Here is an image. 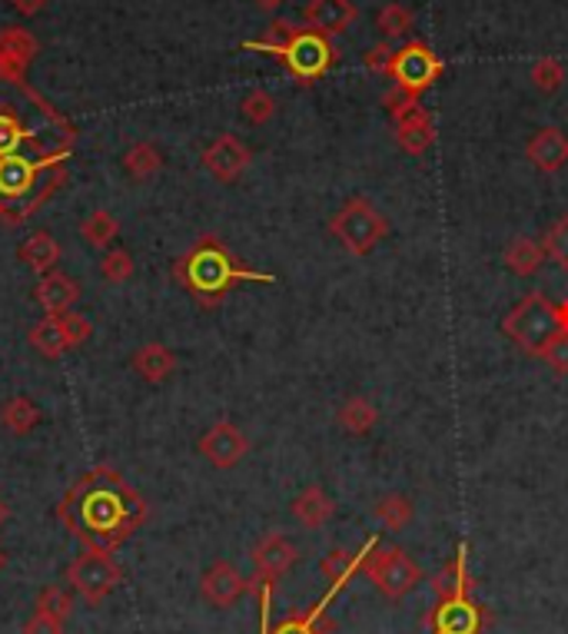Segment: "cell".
Segmentation results:
<instances>
[{
  "instance_id": "cell-27",
  "label": "cell",
  "mask_w": 568,
  "mask_h": 634,
  "mask_svg": "<svg viewBox=\"0 0 568 634\" xmlns=\"http://www.w3.org/2000/svg\"><path fill=\"white\" fill-rule=\"evenodd\" d=\"M31 346L44 356V359H61L64 352H70V342L64 336V326H61V316H47L41 319L34 329H31Z\"/></svg>"
},
{
  "instance_id": "cell-39",
  "label": "cell",
  "mask_w": 568,
  "mask_h": 634,
  "mask_svg": "<svg viewBox=\"0 0 568 634\" xmlns=\"http://www.w3.org/2000/svg\"><path fill=\"white\" fill-rule=\"evenodd\" d=\"M61 326H64V336H67L70 349L84 346V342L94 336V326H90V319H87V316H80V313H64V316H61Z\"/></svg>"
},
{
  "instance_id": "cell-40",
  "label": "cell",
  "mask_w": 568,
  "mask_h": 634,
  "mask_svg": "<svg viewBox=\"0 0 568 634\" xmlns=\"http://www.w3.org/2000/svg\"><path fill=\"white\" fill-rule=\"evenodd\" d=\"M542 359H545L558 375H568V332H558V336L545 346Z\"/></svg>"
},
{
  "instance_id": "cell-24",
  "label": "cell",
  "mask_w": 568,
  "mask_h": 634,
  "mask_svg": "<svg viewBox=\"0 0 568 634\" xmlns=\"http://www.w3.org/2000/svg\"><path fill=\"white\" fill-rule=\"evenodd\" d=\"M0 422H4L11 436H31L41 422V408L28 395H11L4 405H0Z\"/></svg>"
},
{
  "instance_id": "cell-6",
  "label": "cell",
  "mask_w": 568,
  "mask_h": 634,
  "mask_svg": "<svg viewBox=\"0 0 568 634\" xmlns=\"http://www.w3.org/2000/svg\"><path fill=\"white\" fill-rule=\"evenodd\" d=\"M362 575L372 581V588L383 594V598H390V601H400V598H406L419 581H423V568H419V561L406 551V548H369L365 555H362Z\"/></svg>"
},
{
  "instance_id": "cell-2",
  "label": "cell",
  "mask_w": 568,
  "mask_h": 634,
  "mask_svg": "<svg viewBox=\"0 0 568 634\" xmlns=\"http://www.w3.org/2000/svg\"><path fill=\"white\" fill-rule=\"evenodd\" d=\"M74 130L24 87V80L0 77V163L28 156L64 166L74 150Z\"/></svg>"
},
{
  "instance_id": "cell-7",
  "label": "cell",
  "mask_w": 568,
  "mask_h": 634,
  "mask_svg": "<svg viewBox=\"0 0 568 634\" xmlns=\"http://www.w3.org/2000/svg\"><path fill=\"white\" fill-rule=\"evenodd\" d=\"M276 61L286 64V70L296 77V84L309 87L336 64V47L329 44V37H323L309 28H296L290 44L276 54Z\"/></svg>"
},
{
  "instance_id": "cell-3",
  "label": "cell",
  "mask_w": 568,
  "mask_h": 634,
  "mask_svg": "<svg viewBox=\"0 0 568 634\" xmlns=\"http://www.w3.org/2000/svg\"><path fill=\"white\" fill-rule=\"evenodd\" d=\"M176 280L197 296L200 306H220L240 280L273 283V276L247 270L217 237H200V243L176 263Z\"/></svg>"
},
{
  "instance_id": "cell-17",
  "label": "cell",
  "mask_w": 568,
  "mask_h": 634,
  "mask_svg": "<svg viewBox=\"0 0 568 634\" xmlns=\"http://www.w3.org/2000/svg\"><path fill=\"white\" fill-rule=\"evenodd\" d=\"M34 54H37V41L28 31L21 28L4 31L0 34V77L24 80V70L34 61Z\"/></svg>"
},
{
  "instance_id": "cell-36",
  "label": "cell",
  "mask_w": 568,
  "mask_h": 634,
  "mask_svg": "<svg viewBox=\"0 0 568 634\" xmlns=\"http://www.w3.org/2000/svg\"><path fill=\"white\" fill-rule=\"evenodd\" d=\"M545 256H551L565 273H568V217L555 220L545 233V243H542Z\"/></svg>"
},
{
  "instance_id": "cell-26",
  "label": "cell",
  "mask_w": 568,
  "mask_h": 634,
  "mask_svg": "<svg viewBox=\"0 0 568 634\" xmlns=\"http://www.w3.org/2000/svg\"><path fill=\"white\" fill-rule=\"evenodd\" d=\"M542 260H545V250L535 240H528V237H515L505 247V266H509V273H515L522 280L535 276L542 270Z\"/></svg>"
},
{
  "instance_id": "cell-1",
  "label": "cell",
  "mask_w": 568,
  "mask_h": 634,
  "mask_svg": "<svg viewBox=\"0 0 568 634\" xmlns=\"http://www.w3.org/2000/svg\"><path fill=\"white\" fill-rule=\"evenodd\" d=\"M57 515L84 548L113 551L146 522V502L113 469L100 466L70 485Z\"/></svg>"
},
{
  "instance_id": "cell-15",
  "label": "cell",
  "mask_w": 568,
  "mask_h": 634,
  "mask_svg": "<svg viewBox=\"0 0 568 634\" xmlns=\"http://www.w3.org/2000/svg\"><path fill=\"white\" fill-rule=\"evenodd\" d=\"M525 156L538 173H558L568 166V133L561 127H538L525 143Z\"/></svg>"
},
{
  "instance_id": "cell-33",
  "label": "cell",
  "mask_w": 568,
  "mask_h": 634,
  "mask_svg": "<svg viewBox=\"0 0 568 634\" xmlns=\"http://www.w3.org/2000/svg\"><path fill=\"white\" fill-rule=\"evenodd\" d=\"M240 113H243L247 123L263 127V123H270V120L276 117V100H273L266 90H250V94L243 97V103H240Z\"/></svg>"
},
{
  "instance_id": "cell-41",
  "label": "cell",
  "mask_w": 568,
  "mask_h": 634,
  "mask_svg": "<svg viewBox=\"0 0 568 634\" xmlns=\"http://www.w3.org/2000/svg\"><path fill=\"white\" fill-rule=\"evenodd\" d=\"M24 634H64V621H57L54 614L34 608V614L24 624Z\"/></svg>"
},
{
  "instance_id": "cell-20",
  "label": "cell",
  "mask_w": 568,
  "mask_h": 634,
  "mask_svg": "<svg viewBox=\"0 0 568 634\" xmlns=\"http://www.w3.org/2000/svg\"><path fill=\"white\" fill-rule=\"evenodd\" d=\"M332 512H336V505H332V499L319 489V485H306L296 499H293V515H296V522L299 525H306V528H323L329 518H332Z\"/></svg>"
},
{
  "instance_id": "cell-8",
  "label": "cell",
  "mask_w": 568,
  "mask_h": 634,
  "mask_svg": "<svg viewBox=\"0 0 568 634\" xmlns=\"http://www.w3.org/2000/svg\"><path fill=\"white\" fill-rule=\"evenodd\" d=\"M67 584H70L87 604H100V601L120 584V565L113 561L110 551L84 548V551L67 565Z\"/></svg>"
},
{
  "instance_id": "cell-16",
  "label": "cell",
  "mask_w": 568,
  "mask_h": 634,
  "mask_svg": "<svg viewBox=\"0 0 568 634\" xmlns=\"http://www.w3.org/2000/svg\"><path fill=\"white\" fill-rule=\"evenodd\" d=\"M200 591L204 598L214 604V608H233L247 591H250V581L230 565V561H214L200 581Z\"/></svg>"
},
{
  "instance_id": "cell-30",
  "label": "cell",
  "mask_w": 568,
  "mask_h": 634,
  "mask_svg": "<svg viewBox=\"0 0 568 634\" xmlns=\"http://www.w3.org/2000/svg\"><path fill=\"white\" fill-rule=\"evenodd\" d=\"M160 166H163V156H160V150L153 146V143H133L127 153H123V170L133 176V179H150L153 173H160Z\"/></svg>"
},
{
  "instance_id": "cell-34",
  "label": "cell",
  "mask_w": 568,
  "mask_h": 634,
  "mask_svg": "<svg viewBox=\"0 0 568 634\" xmlns=\"http://www.w3.org/2000/svg\"><path fill=\"white\" fill-rule=\"evenodd\" d=\"M336 631V624L329 621V617H323L319 611H313V614H293V617H286L273 634H332Z\"/></svg>"
},
{
  "instance_id": "cell-38",
  "label": "cell",
  "mask_w": 568,
  "mask_h": 634,
  "mask_svg": "<svg viewBox=\"0 0 568 634\" xmlns=\"http://www.w3.org/2000/svg\"><path fill=\"white\" fill-rule=\"evenodd\" d=\"M100 276H103L107 283H127V280L133 276V260H130V253H127V250H110V253H103V260H100Z\"/></svg>"
},
{
  "instance_id": "cell-42",
  "label": "cell",
  "mask_w": 568,
  "mask_h": 634,
  "mask_svg": "<svg viewBox=\"0 0 568 634\" xmlns=\"http://www.w3.org/2000/svg\"><path fill=\"white\" fill-rule=\"evenodd\" d=\"M393 47L390 44H375V47H369V54H365V70L369 74H390V67H393Z\"/></svg>"
},
{
  "instance_id": "cell-29",
  "label": "cell",
  "mask_w": 568,
  "mask_h": 634,
  "mask_svg": "<svg viewBox=\"0 0 568 634\" xmlns=\"http://www.w3.org/2000/svg\"><path fill=\"white\" fill-rule=\"evenodd\" d=\"M117 233H120V223H117V217L110 214V209H94V214L80 223V237L94 250L110 247L117 240Z\"/></svg>"
},
{
  "instance_id": "cell-9",
  "label": "cell",
  "mask_w": 568,
  "mask_h": 634,
  "mask_svg": "<svg viewBox=\"0 0 568 634\" xmlns=\"http://www.w3.org/2000/svg\"><path fill=\"white\" fill-rule=\"evenodd\" d=\"M390 77L396 80L400 90L419 97L423 90H429L439 77H443V61L436 57V51L423 41H409L406 47H400L393 54V67Z\"/></svg>"
},
{
  "instance_id": "cell-32",
  "label": "cell",
  "mask_w": 568,
  "mask_h": 634,
  "mask_svg": "<svg viewBox=\"0 0 568 634\" xmlns=\"http://www.w3.org/2000/svg\"><path fill=\"white\" fill-rule=\"evenodd\" d=\"M413 11L406 8V4H386L383 11L375 14V28H379V34H383L386 41H393V37H406L409 34V28H413Z\"/></svg>"
},
{
  "instance_id": "cell-21",
  "label": "cell",
  "mask_w": 568,
  "mask_h": 634,
  "mask_svg": "<svg viewBox=\"0 0 568 634\" xmlns=\"http://www.w3.org/2000/svg\"><path fill=\"white\" fill-rule=\"evenodd\" d=\"M18 256H21L24 266H31L34 273L47 276V273H54V266L61 263V243H57L47 230H37V233L28 237V243L21 247Z\"/></svg>"
},
{
  "instance_id": "cell-4",
  "label": "cell",
  "mask_w": 568,
  "mask_h": 634,
  "mask_svg": "<svg viewBox=\"0 0 568 634\" xmlns=\"http://www.w3.org/2000/svg\"><path fill=\"white\" fill-rule=\"evenodd\" d=\"M329 233L346 247V253H352V256H369L379 243L386 240L390 220L383 217V209H379L372 199H365V196H349V199L336 209V217L329 220Z\"/></svg>"
},
{
  "instance_id": "cell-11",
  "label": "cell",
  "mask_w": 568,
  "mask_h": 634,
  "mask_svg": "<svg viewBox=\"0 0 568 634\" xmlns=\"http://www.w3.org/2000/svg\"><path fill=\"white\" fill-rule=\"evenodd\" d=\"M299 551L283 532H270L253 545V568H256V584H276L293 565Z\"/></svg>"
},
{
  "instance_id": "cell-13",
  "label": "cell",
  "mask_w": 568,
  "mask_h": 634,
  "mask_svg": "<svg viewBox=\"0 0 568 634\" xmlns=\"http://www.w3.org/2000/svg\"><path fill=\"white\" fill-rule=\"evenodd\" d=\"M359 11L352 0H309L306 11H303V21L309 31L323 34V37H342L352 24H356Z\"/></svg>"
},
{
  "instance_id": "cell-47",
  "label": "cell",
  "mask_w": 568,
  "mask_h": 634,
  "mask_svg": "<svg viewBox=\"0 0 568 634\" xmlns=\"http://www.w3.org/2000/svg\"><path fill=\"white\" fill-rule=\"evenodd\" d=\"M4 565H8V558H4V551H0V571H4Z\"/></svg>"
},
{
  "instance_id": "cell-28",
  "label": "cell",
  "mask_w": 568,
  "mask_h": 634,
  "mask_svg": "<svg viewBox=\"0 0 568 634\" xmlns=\"http://www.w3.org/2000/svg\"><path fill=\"white\" fill-rule=\"evenodd\" d=\"M372 515H375V522H383L390 532H403V528L416 518V509H413V499H409V495L390 492V495H383V499L375 502Z\"/></svg>"
},
{
  "instance_id": "cell-10",
  "label": "cell",
  "mask_w": 568,
  "mask_h": 634,
  "mask_svg": "<svg viewBox=\"0 0 568 634\" xmlns=\"http://www.w3.org/2000/svg\"><path fill=\"white\" fill-rule=\"evenodd\" d=\"M250 452V439L233 426V422H217L210 426L200 439V456L214 466V469H237Z\"/></svg>"
},
{
  "instance_id": "cell-5",
  "label": "cell",
  "mask_w": 568,
  "mask_h": 634,
  "mask_svg": "<svg viewBox=\"0 0 568 634\" xmlns=\"http://www.w3.org/2000/svg\"><path fill=\"white\" fill-rule=\"evenodd\" d=\"M502 332L528 356H538L545 352V346L565 332L561 329V316H558V303L545 299L542 293H528L505 319H502Z\"/></svg>"
},
{
  "instance_id": "cell-18",
  "label": "cell",
  "mask_w": 568,
  "mask_h": 634,
  "mask_svg": "<svg viewBox=\"0 0 568 634\" xmlns=\"http://www.w3.org/2000/svg\"><path fill=\"white\" fill-rule=\"evenodd\" d=\"M34 299L44 306L47 316H64V313H70L74 303L80 299V286H77L67 273L54 270V273L41 276V283L34 286Z\"/></svg>"
},
{
  "instance_id": "cell-44",
  "label": "cell",
  "mask_w": 568,
  "mask_h": 634,
  "mask_svg": "<svg viewBox=\"0 0 568 634\" xmlns=\"http://www.w3.org/2000/svg\"><path fill=\"white\" fill-rule=\"evenodd\" d=\"M558 316H561V329L568 332V299H561V303H558Z\"/></svg>"
},
{
  "instance_id": "cell-25",
  "label": "cell",
  "mask_w": 568,
  "mask_h": 634,
  "mask_svg": "<svg viewBox=\"0 0 568 634\" xmlns=\"http://www.w3.org/2000/svg\"><path fill=\"white\" fill-rule=\"evenodd\" d=\"M479 611L472 601H449L439 604V617H436V634H476L479 631Z\"/></svg>"
},
{
  "instance_id": "cell-31",
  "label": "cell",
  "mask_w": 568,
  "mask_h": 634,
  "mask_svg": "<svg viewBox=\"0 0 568 634\" xmlns=\"http://www.w3.org/2000/svg\"><path fill=\"white\" fill-rule=\"evenodd\" d=\"M362 565V555H352L349 548H332V551H326L323 555V575H326V581L332 584V588H339V584H346L349 581V575L356 571Z\"/></svg>"
},
{
  "instance_id": "cell-12",
  "label": "cell",
  "mask_w": 568,
  "mask_h": 634,
  "mask_svg": "<svg viewBox=\"0 0 568 634\" xmlns=\"http://www.w3.org/2000/svg\"><path fill=\"white\" fill-rule=\"evenodd\" d=\"M250 163H253L250 146H247L240 136H233V133L217 136V140L204 150V166H207V173L217 176L220 183H237V179L247 173Z\"/></svg>"
},
{
  "instance_id": "cell-37",
  "label": "cell",
  "mask_w": 568,
  "mask_h": 634,
  "mask_svg": "<svg viewBox=\"0 0 568 634\" xmlns=\"http://www.w3.org/2000/svg\"><path fill=\"white\" fill-rule=\"evenodd\" d=\"M37 611H47V614H54L57 621H67L70 611H74V598H70V591H64L61 584H47V588L37 594Z\"/></svg>"
},
{
  "instance_id": "cell-35",
  "label": "cell",
  "mask_w": 568,
  "mask_h": 634,
  "mask_svg": "<svg viewBox=\"0 0 568 634\" xmlns=\"http://www.w3.org/2000/svg\"><path fill=\"white\" fill-rule=\"evenodd\" d=\"M532 84H535V90H542V94H555V90H561V84H565V67H561L555 57H542V61H535V67H532Z\"/></svg>"
},
{
  "instance_id": "cell-46",
  "label": "cell",
  "mask_w": 568,
  "mask_h": 634,
  "mask_svg": "<svg viewBox=\"0 0 568 634\" xmlns=\"http://www.w3.org/2000/svg\"><path fill=\"white\" fill-rule=\"evenodd\" d=\"M263 8H276V4H283V0H260Z\"/></svg>"
},
{
  "instance_id": "cell-43",
  "label": "cell",
  "mask_w": 568,
  "mask_h": 634,
  "mask_svg": "<svg viewBox=\"0 0 568 634\" xmlns=\"http://www.w3.org/2000/svg\"><path fill=\"white\" fill-rule=\"evenodd\" d=\"M11 8L18 14H24V18H34V14H41L47 8V0H11Z\"/></svg>"
},
{
  "instance_id": "cell-19",
  "label": "cell",
  "mask_w": 568,
  "mask_h": 634,
  "mask_svg": "<svg viewBox=\"0 0 568 634\" xmlns=\"http://www.w3.org/2000/svg\"><path fill=\"white\" fill-rule=\"evenodd\" d=\"M130 365H133V372L140 375V379H146V382H166L173 372H176V356L163 346V342H143L136 352H133V359H130Z\"/></svg>"
},
{
  "instance_id": "cell-23",
  "label": "cell",
  "mask_w": 568,
  "mask_h": 634,
  "mask_svg": "<svg viewBox=\"0 0 568 634\" xmlns=\"http://www.w3.org/2000/svg\"><path fill=\"white\" fill-rule=\"evenodd\" d=\"M336 422L342 426V433H349V436H369L375 429V422H379V408L365 395H352V398H346L339 405Z\"/></svg>"
},
{
  "instance_id": "cell-22",
  "label": "cell",
  "mask_w": 568,
  "mask_h": 634,
  "mask_svg": "<svg viewBox=\"0 0 568 634\" xmlns=\"http://www.w3.org/2000/svg\"><path fill=\"white\" fill-rule=\"evenodd\" d=\"M433 591H436L439 604H449V601H469L472 578H469V571H466V558H452L449 565H443L439 575L433 578Z\"/></svg>"
},
{
  "instance_id": "cell-45",
  "label": "cell",
  "mask_w": 568,
  "mask_h": 634,
  "mask_svg": "<svg viewBox=\"0 0 568 634\" xmlns=\"http://www.w3.org/2000/svg\"><path fill=\"white\" fill-rule=\"evenodd\" d=\"M8 518H11V505H8L4 499H0V525H4Z\"/></svg>"
},
{
  "instance_id": "cell-14",
  "label": "cell",
  "mask_w": 568,
  "mask_h": 634,
  "mask_svg": "<svg viewBox=\"0 0 568 634\" xmlns=\"http://www.w3.org/2000/svg\"><path fill=\"white\" fill-rule=\"evenodd\" d=\"M393 123H396V143H400L406 153H413V156L426 153V150L436 143V123H433V113H429L419 100L409 103L406 110H400V113L393 117Z\"/></svg>"
}]
</instances>
